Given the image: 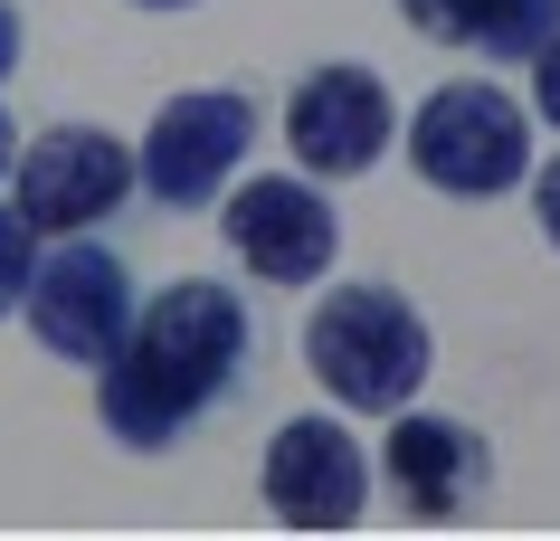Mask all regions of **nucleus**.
<instances>
[{"instance_id":"f257e3e1","label":"nucleus","mask_w":560,"mask_h":541,"mask_svg":"<svg viewBox=\"0 0 560 541\" xmlns=\"http://www.w3.org/2000/svg\"><path fill=\"white\" fill-rule=\"evenodd\" d=\"M247 371V304L209 275H180L152 304H133V324L105 361H95V419L115 447H180L190 419H209Z\"/></svg>"},{"instance_id":"f03ea898","label":"nucleus","mask_w":560,"mask_h":541,"mask_svg":"<svg viewBox=\"0 0 560 541\" xmlns=\"http://www.w3.org/2000/svg\"><path fill=\"white\" fill-rule=\"evenodd\" d=\"M304 361H314V380H324L342 409L361 419H389V409H409L428 390V314H418L399 285H332L314 304V324H304Z\"/></svg>"},{"instance_id":"7ed1b4c3","label":"nucleus","mask_w":560,"mask_h":541,"mask_svg":"<svg viewBox=\"0 0 560 541\" xmlns=\"http://www.w3.org/2000/svg\"><path fill=\"white\" fill-rule=\"evenodd\" d=\"M409 162L446 200H503L532 172V115L494 77H456L409 115Z\"/></svg>"},{"instance_id":"20e7f679","label":"nucleus","mask_w":560,"mask_h":541,"mask_svg":"<svg viewBox=\"0 0 560 541\" xmlns=\"http://www.w3.org/2000/svg\"><path fill=\"white\" fill-rule=\"evenodd\" d=\"M10 210L30 219L38 238H86L133 200V143L105 124H48L38 143H20L10 162Z\"/></svg>"},{"instance_id":"39448f33","label":"nucleus","mask_w":560,"mask_h":541,"mask_svg":"<svg viewBox=\"0 0 560 541\" xmlns=\"http://www.w3.org/2000/svg\"><path fill=\"white\" fill-rule=\"evenodd\" d=\"M257 143V105L237 86H190L172 95L152 133L133 143V180H143L162 210H209V190H229V172Z\"/></svg>"},{"instance_id":"423d86ee","label":"nucleus","mask_w":560,"mask_h":541,"mask_svg":"<svg viewBox=\"0 0 560 541\" xmlns=\"http://www.w3.org/2000/svg\"><path fill=\"white\" fill-rule=\"evenodd\" d=\"M219 238H229V257L247 275H266V285H314V275L342 257V219H332V200L314 190V172H257L237 180L229 200H219Z\"/></svg>"},{"instance_id":"0eeeda50","label":"nucleus","mask_w":560,"mask_h":541,"mask_svg":"<svg viewBox=\"0 0 560 541\" xmlns=\"http://www.w3.org/2000/svg\"><path fill=\"white\" fill-rule=\"evenodd\" d=\"M20 314H30V332H38V352H48V361H86V371H95V361L124 342V324H133V275H124L115 247L58 238V257H38Z\"/></svg>"},{"instance_id":"6e6552de","label":"nucleus","mask_w":560,"mask_h":541,"mask_svg":"<svg viewBox=\"0 0 560 541\" xmlns=\"http://www.w3.org/2000/svg\"><path fill=\"white\" fill-rule=\"evenodd\" d=\"M389 133H399V105H389L381 67H361V58L314 67L285 95V143H295V162L314 180H361L389 152Z\"/></svg>"},{"instance_id":"1a4fd4ad","label":"nucleus","mask_w":560,"mask_h":541,"mask_svg":"<svg viewBox=\"0 0 560 541\" xmlns=\"http://www.w3.org/2000/svg\"><path fill=\"white\" fill-rule=\"evenodd\" d=\"M371 504V456L342 419H285L266 437V513L295 532H342Z\"/></svg>"},{"instance_id":"9d476101","label":"nucleus","mask_w":560,"mask_h":541,"mask_svg":"<svg viewBox=\"0 0 560 541\" xmlns=\"http://www.w3.org/2000/svg\"><path fill=\"white\" fill-rule=\"evenodd\" d=\"M389 419H399V409H389ZM485 475H494V456H485V437H475L466 419L409 409V419L381 437V484L399 494L409 522H456V513H475Z\"/></svg>"},{"instance_id":"9b49d317","label":"nucleus","mask_w":560,"mask_h":541,"mask_svg":"<svg viewBox=\"0 0 560 541\" xmlns=\"http://www.w3.org/2000/svg\"><path fill=\"white\" fill-rule=\"evenodd\" d=\"M399 20L475 58H532L560 30V0H399Z\"/></svg>"},{"instance_id":"f8f14e48","label":"nucleus","mask_w":560,"mask_h":541,"mask_svg":"<svg viewBox=\"0 0 560 541\" xmlns=\"http://www.w3.org/2000/svg\"><path fill=\"white\" fill-rule=\"evenodd\" d=\"M30 275H38V228L20 210H0V314H20Z\"/></svg>"},{"instance_id":"ddd939ff","label":"nucleus","mask_w":560,"mask_h":541,"mask_svg":"<svg viewBox=\"0 0 560 541\" xmlns=\"http://www.w3.org/2000/svg\"><path fill=\"white\" fill-rule=\"evenodd\" d=\"M532 115L541 124H560V30L532 48Z\"/></svg>"},{"instance_id":"4468645a","label":"nucleus","mask_w":560,"mask_h":541,"mask_svg":"<svg viewBox=\"0 0 560 541\" xmlns=\"http://www.w3.org/2000/svg\"><path fill=\"white\" fill-rule=\"evenodd\" d=\"M532 219H541V238L560 247V162H551L541 180H532Z\"/></svg>"},{"instance_id":"2eb2a0df","label":"nucleus","mask_w":560,"mask_h":541,"mask_svg":"<svg viewBox=\"0 0 560 541\" xmlns=\"http://www.w3.org/2000/svg\"><path fill=\"white\" fill-rule=\"evenodd\" d=\"M10 67H20V10L0 0V77H10Z\"/></svg>"},{"instance_id":"dca6fc26","label":"nucleus","mask_w":560,"mask_h":541,"mask_svg":"<svg viewBox=\"0 0 560 541\" xmlns=\"http://www.w3.org/2000/svg\"><path fill=\"white\" fill-rule=\"evenodd\" d=\"M10 162H20V124H10V105H0V180H10Z\"/></svg>"},{"instance_id":"f3484780","label":"nucleus","mask_w":560,"mask_h":541,"mask_svg":"<svg viewBox=\"0 0 560 541\" xmlns=\"http://www.w3.org/2000/svg\"><path fill=\"white\" fill-rule=\"evenodd\" d=\"M133 10H190V0H133Z\"/></svg>"}]
</instances>
